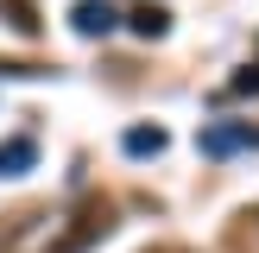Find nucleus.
Instances as JSON below:
<instances>
[{
    "label": "nucleus",
    "mask_w": 259,
    "mask_h": 253,
    "mask_svg": "<svg viewBox=\"0 0 259 253\" xmlns=\"http://www.w3.org/2000/svg\"><path fill=\"white\" fill-rule=\"evenodd\" d=\"M196 146H202V158L253 152V146H259V126H253V120H215V126H202V133H196Z\"/></svg>",
    "instance_id": "nucleus-1"
},
{
    "label": "nucleus",
    "mask_w": 259,
    "mask_h": 253,
    "mask_svg": "<svg viewBox=\"0 0 259 253\" xmlns=\"http://www.w3.org/2000/svg\"><path fill=\"white\" fill-rule=\"evenodd\" d=\"M70 25H76V32H82V38H108L114 25H120V13H114L108 0H76V13H70Z\"/></svg>",
    "instance_id": "nucleus-2"
},
{
    "label": "nucleus",
    "mask_w": 259,
    "mask_h": 253,
    "mask_svg": "<svg viewBox=\"0 0 259 253\" xmlns=\"http://www.w3.org/2000/svg\"><path fill=\"white\" fill-rule=\"evenodd\" d=\"M32 164H38V139H32V133L0 139V177H25Z\"/></svg>",
    "instance_id": "nucleus-3"
},
{
    "label": "nucleus",
    "mask_w": 259,
    "mask_h": 253,
    "mask_svg": "<svg viewBox=\"0 0 259 253\" xmlns=\"http://www.w3.org/2000/svg\"><path fill=\"white\" fill-rule=\"evenodd\" d=\"M120 146H126V158H158V152L171 146V133H164V126H126Z\"/></svg>",
    "instance_id": "nucleus-4"
},
{
    "label": "nucleus",
    "mask_w": 259,
    "mask_h": 253,
    "mask_svg": "<svg viewBox=\"0 0 259 253\" xmlns=\"http://www.w3.org/2000/svg\"><path fill=\"white\" fill-rule=\"evenodd\" d=\"M0 19H7L19 38H38V25H45L38 19V0H0Z\"/></svg>",
    "instance_id": "nucleus-5"
},
{
    "label": "nucleus",
    "mask_w": 259,
    "mask_h": 253,
    "mask_svg": "<svg viewBox=\"0 0 259 253\" xmlns=\"http://www.w3.org/2000/svg\"><path fill=\"white\" fill-rule=\"evenodd\" d=\"M228 247H234V253H259V209H240V215H234Z\"/></svg>",
    "instance_id": "nucleus-6"
},
{
    "label": "nucleus",
    "mask_w": 259,
    "mask_h": 253,
    "mask_svg": "<svg viewBox=\"0 0 259 253\" xmlns=\"http://www.w3.org/2000/svg\"><path fill=\"white\" fill-rule=\"evenodd\" d=\"M126 25H133L139 38H164V32H171V13H164V7H133Z\"/></svg>",
    "instance_id": "nucleus-7"
},
{
    "label": "nucleus",
    "mask_w": 259,
    "mask_h": 253,
    "mask_svg": "<svg viewBox=\"0 0 259 253\" xmlns=\"http://www.w3.org/2000/svg\"><path fill=\"white\" fill-rule=\"evenodd\" d=\"M222 95H259V63H247V70H234Z\"/></svg>",
    "instance_id": "nucleus-8"
},
{
    "label": "nucleus",
    "mask_w": 259,
    "mask_h": 253,
    "mask_svg": "<svg viewBox=\"0 0 259 253\" xmlns=\"http://www.w3.org/2000/svg\"><path fill=\"white\" fill-rule=\"evenodd\" d=\"M146 253H190V247H146Z\"/></svg>",
    "instance_id": "nucleus-9"
}]
</instances>
